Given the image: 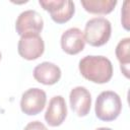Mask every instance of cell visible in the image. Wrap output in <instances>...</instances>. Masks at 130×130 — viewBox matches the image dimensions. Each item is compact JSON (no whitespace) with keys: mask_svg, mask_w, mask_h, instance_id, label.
<instances>
[{"mask_svg":"<svg viewBox=\"0 0 130 130\" xmlns=\"http://www.w3.org/2000/svg\"><path fill=\"white\" fill-rule=\"evenodd\" d=\"M128 6H129V1L126 0L123 4V8H122V24L124 26V28L126 30H129L130 29V26H129V9H128Z\"/></svg>","mask_w":130,"mask_h":130,"instance_id":"14","label":"cell"},{"mask_svg":"<svg viewBox=\"0 0 130 130\" xmlns=\"http://www.w3.org/2000/svg\"><path fill=\"white\" fill-rule=\"evenodd\" d=\"M112 32L111 22L105 17H93L85 23L84 40L92 47H101L105 45Z\"/></svg>","mask_w":130,"mask_h":130,"instance_id":"3","label":"cell"},{"mask_svg":"<svg viewBox=\"0 0 130 130\" xmlns=\"http://www.w3.org/2000/svg\"><path fill=\"white\" fill-rule=\"evenodd\" d=\"M95 130H112V129L108 128V127H100V128H96Z\"/></svg>","mask_w":130,"mask_h":130,"instance_id":"16","label":"cell"},{"mask_svg":"<svg viewBox=\"0 0 130 130\" xmlns=\"http://www.w3.org/2000/svg\"><path fill=\"white\" fill-rule=\"evenodd\" d=\"M81 75L94 83H106L113 76L112 62L104 56H85L78 65Z\"/></svg>","mask_w":130,"mask_h":130,"instance_id":"1","label":"cell"},{"mask_svg":"<svg viewBox=\"0 0 130 130\" xmlns=\"http://www.w3.org/2000/svg\"><path fill=\"white\" fill-rule=\"evenodd\" d=\"M18 54L26 60H36L45 51V43L39 34L27 32L20 36L17 45Z\"/></svg>","mask_w":130,"mask_h":130,"instance_id":"5","label":"cell"},{"mask_svg":"<svg viewBox=\"0 0 130 130\" xmlns=\"http://www.w3.org/2000/svg\"><path fill=\"white\" fill-rule=\"evenodd\" d=\"M66 116H67V107L64 98L62 95L53 96L50 100L48 109L45 113L46 122L52 127H57L64 122Z\"/></svg>","mask_w":130,"mask_h":130,"instance_id":"10","label":"cell"},{"mask_svg":"<svg viewBox=\"0 0 130 130\" xmlns=\"http://www.w3.org/2000/svg\"><path fill=\"white\" fill-rule=\"evenodd\" d=\"M0 60H1V52H0Z\"/></svg>","mask_w":130,"mask_h":130,"instance_id":"17","label":"cell"},{"mask_svg":"<svg viewBox=\"0 0 130 130\" xmlns=\"http://www.w3.org/2000/svg\"><path fill=\"white\" fill-rule=\"evenodd\" d=\"M39 3L50 13L56 23L67 22L75 12L74 3L71 0H40Z\"/></svg>","mask_w":130,"mask_h":130,"instance_id":"4","label":"cell"},{"mask_svg":"<svg viewBox=\"0 0 130 130\" xmlns=\"http://www.w3.org/2000/svg\"><path fill=\"white\" fill-rule=\"evenodd\" d=\"M35 79L45 85H52L59 81L61 77L60 68L51 62H43L34 69Z\"/></svg>","mask_w":130,"mask_h":130,"instance_id":"11","label":"cell"},{"mask_svg":"<svg viewBox=\"0 0 130 130\" xmlns=\"http://www.w3.org/2000/svg\"><path fill=\"white\" fill-rule=\"evenodd\" d=\"M83 8L92 14H108L117 5L116 0H82Z\"/></svg>","mask_w":130,"mask_h":130,"instance_id":"12","label":"cell"},{"mask_svg":"<svg viewBox=\"0 0 130 130\" xmlns=\"http://www.w3.org/2000/svg\"><path fill=\"white\" fill-rule=\"evenodd\" d=\"M70 107L79 117L86 116L90 111L91 95L84 86H76L71 89L69 94Z\"/></svg>","mask_w":130,"mask_h":130,"instance_id":"9","label":"cell"},{"mask_svg":"<svg viewBox=\"0 0 130 130\" xmlns=\"http://www.w3.org/2000/svg\"><path fill=\"white\" fill-rule=\"evenodd\" d=\"M122 110V102L118 93L112 90L102 91L95 101V116L106 122L117 119Z\"/></svg>","mask_w":130,"mask_h":130,"instance_id":"2","label":"cell"},{"mask_svg":"<svg viewBox=\"0 0 130 130\" xmlns=\"http://www.w3.org/2000/svg\"><path fill=\"white\" fill-rule=\"evenodd\" d=\"M85 46L83 31L78 27H70L61 36V48L69 55H76L80 53Z\"/></svg>","mask_w":130,"mask_h":130,"instance_id":"8","label":"cell"},{"mask_svg":"<svg viewBox=\"0 0 130 130\" xmlns=\"http://www.w3.org/2000/svg\"><path fill=\"white\" fill-rule=\"evenodd\" d=\"M46 101V92L41 88L32 87L22 93L20 100V109L28 116L38 115L44 110Z\"/></svg>","mask_w":130,"mask_h":130,"instance_id":"6","label":"cell"},{"mask_svg":"<svg viewBox=\"0 0 130 130\" xmlns=\"http://www.w3.org/2000/svg\"><path fill=\"white\" fill-rule=\"evenodd\" d=\"M44 27V20L41 14L36 10H25L21 12L15 22V29L19 36L27 32L39 34Z\"/></svg>","mask_w":130,"mask_h":130,"instance_id":"7","label":"cell"},{"mask_svg":"<svg viewBox=\"0 0 130 130\" xmlns=\"http://www.w3.org/2000/svg\"><path fill=\"white\" fill-rule=\"evenodd\" d=\"M116 57L121 64L122 73L129 78V64H130V39L125 38L121 40L116 47Z\"/></svg>","mask_w":130,"mask_h":130,"instance_id":"13","label":"cell"},{"mask_svg":"<svg viewBox=\"0 0 130 130\" xmlns=\"http://www.w3.org/2000/svg\"><path fill=\"white\" fill-rule=\"evenodd\" d=\"M23 130H48V128L40 121H32L29 122Z\"/></svg>","mask_w":130,"mask_h":130,"instance_id":"15","label":"cell"}]
</instances>
